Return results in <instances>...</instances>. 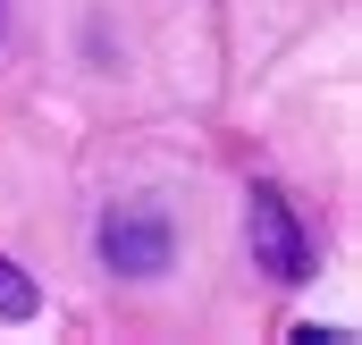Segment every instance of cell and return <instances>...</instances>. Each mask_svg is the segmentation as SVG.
<instances>
[{
  "label": "cell",
  "mask_w": 362,
  "mask_h": 345,
  "mask_svg": "<svg viewBox=\"0 0 362 345\" xmlns=\"http://www.w3.org/2000/svg\"><path fill=\"white\" fill-rule=\"evenodd\" d=\"M42 312V295H34V278L17 269V261H0V320H34Z\"/></svg>",
  "instance_id": "obj_3"
},
{
  "label": "cell",
  "mask_w": 362,
  "mask_h": 345,
  "mask_svg": "<svg viewBox=\"0 0 362 345\" xmlns=\"http://www.w3.org/2000/svg\"><path fill=\"white\" fill-rule=\"evenodd\" d=\"M245 236H253V261L270 269V278H312V245H303V228H295V211H286V194L278 185H253L245 194Z\"/></svg>",
  "instance_id": "obj_1"
},
{
  "label": "cell",
  "mask_w": 362,
  "mask_h": 345,
  "mask_svg": "<svg viewBox=\"0 0 362 345\" xmlns=\"http://www.w3.org/2000/svg\"><path fill=\"white\" fill-rule=\"evenodd\" d=\"M101 261H110V269H127V278H152V269H169V219H160L152 202H127V211H110V219H101Z\"/></svg>",
  "instance_id": "obj_2"
}]
</instances>
